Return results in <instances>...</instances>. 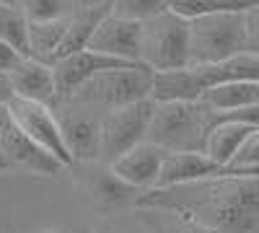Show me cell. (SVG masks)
Masks as SVG:
<instances>
[{
    "instance_id": "obj_1",
    "label": "cell",
    "mask_w": 259,
    "mask_h": 233,
    "mask_svg": "<svg viewBox=\"0 0 259 233\" xmlns=\"http://www.w3.org/2000/svg\"><path fill=\"white\" fill-rule=\"evenodd\" d=\"M223 114L205 109L200 101H153L145 130V143L161 151H194L202 153L207 130Z\"/></svg>"
},
{
    "instance_id": "obj_2",
    "label": "cell",
    "mask_w": 259,
    "mask_h": 233,
    "mask_svg": "<svg viewBox=\"0 0 259 233\" xmlns=\"http://www.w3.org/2000/svg\"><path fill=\"white\" fill-rule=\"evenodd\" d=\"M189 24V55L187 65H210L228 60L244 47V11H221L187 21Z\"/></svg>"
},
{
    "instance_id": "obj_3",
    "label": "cell",
    "mask_w": 259,
    "mask_h": 233,
    "mask_svg": "<svg viewBox=\"0 0 259 233\" xmlns=\"http://www.w3.org/2000/svg\"><path fill=\"white\" fill-rule=\"evenodd\" d=\"M189 55V24L168 8L140 24L138 62L150 73L179 70Z\"/></svg>"
},
{
    "instance_id": "obj_4",
    "label": "cell",
    "mask_w": 259,
    "mask_h": 233,
    "mask_svg": "<svg viewBox=\"0 0 259 233\" xmlns=\"http://www.w3.org/2000/svg\"><path fill=\"white\" fill-rule=\"evenodd\" d=\"M150 73L145 65H124V68H114V70H104L94 78H89L78 86L70 99H78L83 104H91L99 112H109L117 107H127L150 96Z\"/></svg>"
},
{
    "instance_id": "obj_5",
    "label": "cell",
    "mask_w": 259,
    "mask_h": 233,
    "mask_svg": "<svg viewBox=\"0 0 259 233\" xmlns=\"http://www.w3.org/2000/svg\"><path fill=\"white\" fill-rule=\"evenodd\" d=\"M52 114L60 127L62 145L73 163H99V124L101 114L91 104L78 99H57L52 104Z\"/></svg>"
},
{
    "instance_id": "obj_6",
    "label": "cell",
    "mask_w": 259,
    "mask_h": 233,
    "mask_svg": "<svg viewBox=\"0 0 259 233\" xmlns=\"http://www.w3.org/2000/svg\"><path fill=\"white\" fill-rule=\"evenodd\" d=\"M150 109L153 101L143 99L127 107H117L101 114V124H99V163H109L117 156H122L124 151L135 148L138 143L145 140V130H148V119H150Z\"/></svg>"
},
{
    "instance_id": "obj_7",
    "label": "cell",
    "mask_w": 259,
    "mask_h": 233,
    "mask_svg": "<svg viewBox=\"0 0 259 233\" xmlns=\"http://www.w3.org/2000/svg\"><path fill=\"white\" fill-rule=\"evenodd\" d=\"M3 107H6L8 117L13 119V124L31 143H36L41 151L50 153L55 161H60L65 168L73 166L68 151H65V145H62L57 119H55V114H52L50 107L36 104V101H29V99H18V96H8L3 101Z\"/></svg>"
},
{
    "instance_id": "obj_8",
    "label": "cell",
    "mask_w": 259,
    "mask_h": 233,
    "mask_svg": "<svg viewBox=\"0 0 259 233\" xmlns=\"http://www.w3.org/2000/svg\"><path fill=\"white\" fill-rule=\"evenodd\" d=\"M0 158L3 166H16L24 168L29 174H41V176H55L62 174L65 166L60 161H55L50 153H45L36 143H31L24 132L13 124V119L8 117L3 101H0Z\"/></svg>"
},
{
    "instance_id": "obj_9",
    "label": "cell",
    "mask_w": 259,
    "mask_h": 233,
    "mask_svg": "<svg viewBox=\"0 0 259 233\" xmlns=\"http://www.w3.org/2000/svg\"><path fill=\"white\" fill-rule=\"evenodd\" d=\"M256 130H259V107L236 112V114H223L207 130L205 143H202V153L218 168H226V163L236 153V148Z\"/></svg>"
},
{
    "instance_id": "obj_10",
    "label": "cell",
    "mask_w": 259,
    "mask_h": 233,
    "mask_svg": "<svg viewBox=\"0 0 259 233\" xmlns=\"http://www.w3.org/2000/svg\"><path fill=\"white\" fill-rule=\"evenodd\" d=\"M85 50L106 55V57H117L122 62H138L140 24L138 21H127V18L106 13L94 26L89 41H85Z\"/></svg>"
},
{
    "instance_id": "obj_11",
    "label": "cell",
    "mask_w": 259,
    "mask_h": 233,
    "mask_svg": "<svg viewBox=\"0 0 259 233\" xmlns=\"http://www.w3.org/2000/svg\"><path fill=\"white\" fill-rule=\"evenodd\" d=\"M163 153L158 145L153 143H138L135 148L124 151L122 156H117L114 161L106 163V171H109L119 184L130 187V189H145L150 192L158 179V168H161V161H163Z\"/></svg>"
},
{
    "instance_id": "obj_12",
    "label": "cell",
    "mask_w": 259,
    "mask_h": 233,
    "mask_svg": "<svg viewBox=\"0 0 259 233\" xmlns=\"http://www.w3.org/2000/svg\"><path fill=\"white\" fill-rule=\"evenodd\" d=\"M124 65H138V62H122L117 57H106V55H99L91 50H78L68 57H60L57 62H52L57 99L70 96L78 86H83L89 78H94L104 70H114V68H124Z\"/></svg>"
},
{
    "instance_id": "obj_13",
    "label": "cell",
    "mask_w": 259,
    "mask_h": 233,
    "mask_svg": "<svg viewBox=\"0 0 259 233\" xmlns=\"http://www.w3.org/2000/svg\"><path fill=\"white\" fill-rule=\"evenodd\" d=\"M221 174H228V171H226V168H218L205 153H194V151H166L153 189L184 187V184H194V181L212 179V176H221Z\"/></svg>"
},
{
    "instance_id": "obj_14",
    "label": "cell",
    "mask_w": 259,
    "mask_h": 233,
    "mask_svg": "<svg viewBox=\"0 0 259 233\" xmlns=\"http://www.w3.org/2000/svg\"><path fill=\"white\" fill-rule=\"evenodd\" d=\"M6 80H8L11 96L29 99V101H36V104H45V107H52L57 101L52 65L36 62L26 55L16 62V68L11 73H6Z\"/></svg>"
},
{
    "instance_id": "obj_15",
    "label": "cell",
    "mask_w": 259,
    "mask_h": 233,
    "mask_svg": "<svg viewBox=\"0 0 259 233\" xmlns=\"http://www.w3.org/2000/svg\"><path fill=\"white\" fill-rule=\"evenodd\" d=\"M194 80L200 86V94L218 83L231 80H259V55L254 52H239L228 60L210 62V65H189Z\"/></svg>"
},
{
    "instance_id": "obj_16",
    "label": "cell",
    "mask_w": 259,
    "mask_h": 233,
    "mask_svg": "<svg viewBox=\"0 0 259 233\" xmlns=\"http://www.w3.org/2000/svg\"><path fill=\"white\" fill-rule=\"evenodd\" d=\"M205 109L215 114H236L259 107V80H231L210 86L197 99Z\"/></svg>"
},
{
    "instance_id": "obj_17",
    "label": "cell",
    "mask_w": 259,
    "mask_h": 233,
    "mask_svg": "<svg viewBox=\"0 0 259 233\" xmlns=\"http://www.w3.org/2000/svg\"><path fill=\"white\" fill-rule=\"evenodd\" d=\"M68 18L29 24L26 26V57H31L36 62H45V65H52L57 57V50H60L62 34L68 29Z\"/></svg>"
},
{
    "instance_id": "obj_18",
    "label": "cell",
    "mask_w": 259,
    "mask_h": 233,
    "mask_svg": "<svg viewBox=\"0 0 259 233\" xmlns=\"http://www.w3.org/2000/svg\"><path fill=\"white\" fill-rule=\"evenodd\" d=\"M26 26L29 21L18 6L0 3V39L21 55H26Z\"/></svg>"
},
{
    "instance_id": "obj_19",
    "label": "cell",
    "mask_w": 259,
    "mask_h": 233,
    "mask_svg": "<svg viewBox=\"0 0 259 233\" xmlns=\"http://www.w3.org/2000/svg\"><path fill=\"white\" fill-rule=\"evenodd\" d=\"M226 171L231 176H256L259 171V130L251 132L226 163Z\"/></svg>"
},
{
    "instance_id": "obj_20",
    "label": "cell",
    "mask_w": 259,
    "mask_h": 233,
    "mask_svg": "<svg viewBox=\"0 0 259 233\" xmlns=\"http://www.w3.org/2000/svg\"><path fill=\"white\" fill-rule=\"evenodd\" d=\"M18 8L24 11L29 24H41V21L68 18L70 0H18Z\"/></svg>"
},
{
    "instance_id": "obj_21",
    "label": "cell",
    "mask_w": 259,
    "mask_h": 233,
    "mask_svg": "<svg viewBox=\"0 0 259 233\" xmlns=\"http://www.w3.org/2000/svg\"><path fill=\"white\" fill-rule=\"evenodd\" d=\"M161 11H166V0H112V6H109L112 16L138 21V24L153 18Z\"/></svg>"
},
{
    "instance_id": "obj_22",
    "label": "cell",
    "mask_w": 259,
    "mask_h": 233,
    "mask_svg": "<svg viewBox=\"0 0 259 233\" xmlns=\"http://www.w3.org/2000/svg\"><path fill=\"white\" fill-rule=\"evenodd\" d=\"M244 47L246 52L259 55V6L244 11Z\"/></svg>"
},
{
    "instance_id": "obj_23",
    "label": "cell",
    "mask_w": 259,
    "mask_h": 233,
    "mask_svg": "<svg viewBox=\"0 0 259 233\" xmlns=\"http://www.w3.org/2000/svg\"><path fill=\"white\" fill-rule=\"evenodd\" d=\"M174 218H171V223L163 228V233H215L212 228L197 223V220H192L187 215H179V213H171Z\"/></svg>"
},
{
    "instance_id": "obj_24",
    "label": "cell",
    "mask_w": 259,
    "mask_h": 233,
    "mask_svg": "<svg viewBox=\"0 0 259 233\" xmlns=\"http://www.w3.org/2000/svg\"><path fill=\"white\" fill-rule=\"evenodd\" d=\"M112 0H70V13H89V16H106Z\"/></svg>"
},
{
    "instance_id": "obj_25",
    "label": "cell",
    "mask_w": 259,
    "mask_h": 233,
    "mask_svg": "<svg viewBox=\"0 0 259 233\" xmlns=\"http://www.w3.org/2000/svg\"><path fill=\"white\" fill-rule=\"evenodd\" d=\"M24 57L21 52H16L11 44H6L3 39H0V75H6V73H11L13 68H16V62Z\"/></svg>"
},
{
    "instance_id": "obj_26",
    "label": "cell",
    "mask_w": 259,
    "mask_h": 233,
    "mask_svg": "<svg viewBox=\"0 0 259 233\" xmlns=\"http://www.w3.org/2000/svg\"><path fill=\"white\" fill-rule=\"evenodd\" d=\"M11 96V88H8V80H6V75H0V101H6Z\"/></svg>"
},
{
    "instance_id": "obj_27",
    "label": "cell",
    "mask_w": 259,
    "mask_h": 233,
    "mask_svg": "<svg viewBox=\"0 0 259 233\" xmlns=\"http://www.w3.org/2000/svg\"><path fill=\"white\" fill-rule=\"evenodd\" d=\"M221 3H236V6H256L259 0H221Z\"/></svg>"
},
{
    "instance_id": "obj_28",
    "label": "cell",
    "mask_w": 259,
    "mask_h": 233,
    "mask_svg": "<svg viewBox=\"0 0 259 233\" xmlns=\"http://www.w3.org/2000/svg\"><path fill=\"white\" fill-rule=\"evenodd\" d=\"M3 6H18V0H0Z\"/></svg>"
},
{
    "instance_id": "obj_29",
    "label": "cell",
    "mask_w": 259,
    "mask_h": 233,
    "mask_svg": "<svg viewBox=\"0 0 259 233\" xmlns=\"http://www.w3.org/2000/svg\"><path fill=\"white\" fill-rule=\"evenodd\" d=\"M0 171H3V166H0Z\"/></svg>"
}]
</instances>
